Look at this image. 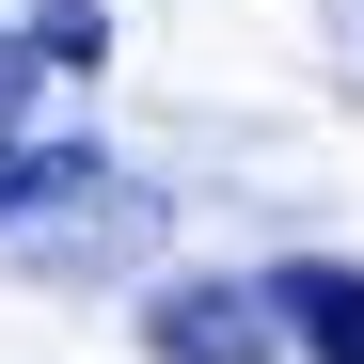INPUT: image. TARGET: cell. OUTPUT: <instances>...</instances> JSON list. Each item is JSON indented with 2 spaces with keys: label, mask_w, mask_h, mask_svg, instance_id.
Wrapping results in <instances>:
<instances>
[{
  "label": "cell",
  "mask_w": 364,
  "mask_h": 364,
  "mask_svg": "<svg viewBox=\"0 0 364 364\" xmlns=\"http://www.w3.org/2000/svg\"><path fill=\"white\" fill-rule=\"evenodd\" d=\"M95 64H111V16H95V0H32V16L0 32V222H16V191L64 159V143H48V111H80Z\"/></svg>",
  "instance_id": "1"
},
{
  "label": "cell",
  "mask_w": 364,
  "mask_h": 364,
  "mask_svg": "<svg viewBox=\"0 0 364 364\" xmlns=\"http://www.w3.org/2000/svg\"><path fill=\"white\" fill-rule=\"evenodd\" d=\"M143 237H159V191H127L111 159H80V143H64V159L16 191L0 254H16V269H111V254H143Z\"/></svg>",
  "instance_id": "2"
},
{
  "label": "cell",
  "mask_w": 364,
  "mask_h": 364,
  "mask_svg": "<svg viewBox=\"0 0 364 364\" xmlns=\"http://www.w3.org/2000/svg\"><path fill=\"white\" fill-rule=\"evenodd\" d=\"M254 317H269V348H301V364H364V269L301 254V269L254 285Z\"/></svg>",
  "instance_id": "3"
},
{
  "label": "cell",
  "mask_w": 364,
  "mask_h": 364,
  "mask_svg": "<svg viewBox=\"0 0 364 364\" xmlns=\"http://www.w3.org/2000/svg\"><path fill=\"white\" fill-rule=\"evenodd\" d=\"M143 348L159 364H269V317H254V285H159Z\"/></svg>",
  "instance_id": "4"
}]
</instances>
